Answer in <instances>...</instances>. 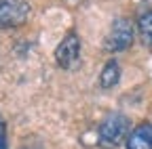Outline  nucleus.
Here are the masks:
<instances>
[{
	"label": "nucleus",
	"instance_id": "1",
	"mask_svg": "<svg viewBox=\"0 0 152 149\" xmlns=\"http://www.w3.org/2000/svg\"><path fill=\"white\" fill-rule=\"evenodd\" d=\"M131 132V120L125 114H108L97 126V145L102 149H116Z\"/></svg>",
	"mask_w": 152,
	"mask_h": 149
},
{
	"label": "nucleus",
	"instance_id": "2",
	"mask_svg": "<svg viewBox=\"0 0 152 149\" xmlns=\"http://www.w3.org/2000/svg\"><path fill=\"white\" fill-rule=\"evenodd\" d=\"M133 38H135L133 23L129 19H125V17H118V19L112 21V25L108 30V36L104 40V48L108 53H123L133 44Z\"/></svg>",
	"mask_w": 152,
	"mask_h": 149
},
{
	"label": "nucleus",
	"instance_id": "3",
	"mask_svg": "<svg viewBox=\"0 0 152 149\" xmlns=\"http://www.w3.org/2000/svg\"><path fill=\"white\" fill-rule=\"evenodd\" d=\"M30 17L28 0H0V30L19 27Z\"/></svg>",
	"mask_w": 152,
	"mask_h": 149
},
{
	"label": "nucleus",
	"instance_id": "4",
	"mask_svg": "<svg viewBox=\"0 0 152 149\" xmlns=\"http://www.w3.org/2000/svg\"><path fill=\"white\" fill-rule=\"evenodd\" d=\"M80 46H83L80 36L76 32L66 34L61 38V42L57 44V48H55V63L61 69H74L78 59H80Z\"/></svg>",
	"mask_w": 152,
	"mask_h": 149
},
{
	"label": "nucleus",
	"instance_id": "5",
	"mask_svg": "<svg viewBox=\"0 0 152 149\" xmlns=\"http://www.w3.org/2000/svg\"><path fill=\"white\" fill-rule=\"evenodd\" d=\"M127 149H152V122H140L125 141Z\"/></svg>",
	"mask_w": 152,
	"mask_h": 149
},
{
	"label": "nucleus",
	"instance_id": "6",
	"mask_svg": "<svg viewBox=\"0 0 152 149\" xmlns=\"http://www.w3.org/2000/svg\"><path fill=\"white\" fill-rule=\"evenodd\" d=\"M121 82V65L116 59H110L106 61V65L102 67V73H99V86L102 88H114Z\"/></svg>",
	"mask_w": 152,
	"mask_h": 149
},
{
	"label": "nucleus",
	"instance_id": "7",
	"mask_svg": "<svg viewBox=\"0 0 152 149\" xmlns=\"http://www.w3.org/2000/svg\"><path fill=\"white\" fill-rule=\"evenodd\" d=\"M137 32L142 42L148 48H152V9H144L137 15Z\"/></svg>",
	"mask_w": 152,
	"mask_h": 149
},
{
	"label": "nucleus",
	"instance_id": "8",
	"mask_svg": "<svg viewBox=\"0 0 152 149\" xmlns=\"http://www.w3.org/2000/svg\"><path fill=\"white\" fill-rule=\"evenodd\" d=\"M0 149H9V143H7V124H4L2 116H0Z\"/></svg>",
	"mask_w": 152,
	"mask_h": 149
}]
</instances>
